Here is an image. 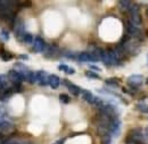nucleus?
Segmentation results:
<instances>
[{
	"mask_svg": "<svg viewBox=\"0 0 148 144\" xmlns=\"http://www.w3.org/2000/svg\"><path fill=\"white\" fill-rule=\"evenodd\" d=\"M125 30H127V35L131 36V37H134V39H139V40H140L141 36H143L141 30L138 29L137 26L132 25L129 20H128L127 24H125Z\"/></svg>",
	"mask_w": 148,
	"mask_h": 144,
	"instance_id": "obj_1",
	"label": "nucleus"
},
{
	"mask_svg": "<svg viewBox=\"0 0 148 144\" xmlns=\"http://www.w3.org/2000/svg\"><path fill=\"white\" fill-rule=\"evenodd\" d=\"M143 81H144V76L143 75H139V74L131 75L129 78L127 79V82H128V84L131 86V89H133L134 91L138 90V86L143 83Z\"/></svg>",
	"mask_w": 148,
	"mask_h": 144,
	"instance_id": "obj_2",
	"label": "nucleus"
},
{
	"mask_svg": "<svg viewBox=\"0 0 148 144\" xmlns=\"http://www.w3.org/2000/svg\"><path fill=\"white\" fill-rule=\"evenodd\" d=\"M8 79L10 82H13V84H16V83H22L23 81H26L25 79V76L22 75L21 73H18L15 69H10L8 72Z\"/></svg>",
	"mask_w": 148,
	"mask_h": 144,
	"instance_id": "obj_3",
	"label": "nucleus"
},
{
	"mask_svg": "<svg viewBox=\"0 0 148 144\" xmlns=\"http://www.w3.org/2000/svg\"><path fill=\"white\" fill-rule=\"evenodd\" d=\"M46 48H47V44H46L45 40L41 36H37L33 42V51L34 52H45Z\"/></svg>",
	"mask_w": 148,
	"mask_h": 144,
	"instance_id": "obj_4",
	"label": "nucleus"
},
{
	"mask_svg": "<svg viewBox=\"0 0 148 144\" xmlns=\"http://www.w3.org/2000/svg\"><path fill=\"white\" fill-rule=\"evenodd\" d=\"M25 33L26 32L24 31V23L22 20H15V23H14V34H15V36L18 40H22Z\"/></svg>",
	"mask_w": 148,
	"mask_h": 144,
	"instance_id": "obj_5",
	"label": "nucleus"
},
{
	"mask_svg": "<svg viewBox=\"0 0 148 144\" xmlns=\"http://www.w3.org/2000/svg\"><path fill=\"white\" fill-rule=\"evenodd\" d=\"M58 51H59V49H58L57 44H49V46H47V48L43 52V56L46 58H53L58 54Z\"/></svg>",
	"mask_w": 148,
	"mask_h": 144,
	"instance_id": "obj_6",
	"label": "nucleus"
},
{
	"mask_svg": "<svg viewBox=\"0 0 148 144\" xmlns=\"http://www.w3.org/2000/svg\"><path fill=\"white\" fill-rule=\"evenodd\" d=\"M37 75V82L39 83V85L41 86H46L48 84V78H49V75L43 71H39L36 73Z\"/></svg>",
	"mask_w": 148,
	"mask_h": 144,
	"instance_id": "obj_7",
	"label": "nucleus"
},
{
	"mask_svg": "<svg viewBox=\"0 0 148 144\" xmlns=\"http://www.w3.org/2000/svg\"><path fill=\"white\" fill-rule=\"evenodd\" d=\"M64 84L67 86L69 91L71 92V94H73L74 96H77V95H80V93L82 92L81 88H79L77 85H75V84H73V83H71V82L66 81V79L64 81Z\"/></svg>",
	"mask_w": 148,
	"mask_h": 144,
	"instance_id": "obj_8",
	"label": "nucleus"
},
{
	"mask_svg": "<svg viewBox=\"0 0 148 144\" xmlns=\"http://www.w3.org/2000/svg\"><path fill=\"white\" fill-rule=\"evenodd\" d=\"M48 84L50 85V88L51 89H58V86H59V84H60V81H59V77L57 76V75H54V74H51V75H49V78H48Z\"/></svg>",
	"mask_w": 148,
	"mask_h": 144,
	"instance_id": "obj_9",
	"label": "nucleus"
},
{
	"mask_svg": "<svg viewBox=\"0 0 148 144\" xmlns=\"http://www.w3.org/2000/svg\"><path fill=\"white\" fill-rule=\"evenodd\" d=\"M14 128V125L7 120H0V130L5 132V133H9L12 132Z\"/></svg>",
	"mask_w": 148,
	"mask_h": 144,
	"instance_id": "obj_10",
	"label": "nucleus"
},
{
	"mask_svg": "<svg viewBox=\"0 0 148 144\" xmlns=\"http://www.w3.org/2000/svg\"><path fill=\"white\" fill-rule=\"evenodd\" d=\"M82 99H83L84 101H87L88 103L93 105V103H95V99H96V96L93 95L91 92H89V91H82Z\"/></svg>",
	"mask_w": 148,
	"mask_h": 144,
	"instance_id": "obj_11",
	"label": "nucleus"
},
{
	"mask_svg": "<svg viewBox=\"0 0 148 144\" xmlns=\"http://www.w3.org/2000/svg\"><path fill=\"white\" fill-rule=\"evenodd\" d=\"M15 71H17L18 73H21L22 75H24V76H26L29 72H30V69H29V67L27 66H25L24 64H22V62H17V64H15ZM26 79V78H25Z\"/></svg>",
	"mask_w": 148,
	"mask_h": 144,
	"instance_id": "obj_12",
	"label": "nucleus"
},
{
	"mask_svg": "<svg viewBox=\"0 0 148 144\" xmlns=\"http://www.w3.org/2000/svg\"><path fill=\"white\" fill-rule=\"evenodd\" d=\"M79 61L81 62H89V61H92L91 59V56L88 51H84V52H81V54H77V58H76Z\"/></svg>",
	"mask_w": 148,
	"mask_h": 144,
	"instance_id": "obj_13",
	"label": "nucleus"
},
{
	"mask_svg": "<svg viewBox=\"0 0 148 144\" xmlns=\"http://www.w3.org/2000/svg\"><path fill=\"white\" fill-rule=\"evenodd\" d=\"M0 56H1V59L3 60V61H9V60H12L13 58H14V54H10V52H8V51H6L5 49L2 50H0Z\"/></svg>",
	"mask_w": 148,
	"mask_h": 144,
	"instance_id": "obj_14",
	"label": "nucleus"
},
{
	"mask_svg": "<svg viewBox=\"0 0 148 144\" xmlns=\"http://www.w3.org/2000/svg\"><path fill=\"white\" fill-rule=\"evenodd\" d=\"M25 78H26V81H27L29 83H31V84H33V83L37 82V75H36V73L32 72V71L29 72V74L25 76Z\"/></svg>",
	"mask_w": 148,
	"mask_h": 144,
	"instance_id": "obj_15",
	"label": "nucleus"
},
{
	"mask_svg": "<svg viewBox=\"0 0 148 144\" xmlns=\"http://www.w3.org/2000/svg\"><path fill=\"white\" fill-rule=\"evenodd\" d=\"M105 84L111 85V86H113V88H117V86H119V84H120V79H119V78H115V77H113V78H108V79H106V81H105Z\"/></svg>",
	"mask_w": 148,
	"mask_h": 144,
	"instance_id": "obj_16",
	"label": "nucleus"
},
{
	"mask_svg": "<svg viewBox=\"0 0 148 144\" xmlns=\"http://www.w3.org/2000/svg\"><path fill=\"white\" fill-rule=\"evenodd\" d=\"M22 41L24 43H26V44H31V43L34 42V37H33V35L31 33H25L24 36H23V39H22Z\"/></svg>",
	"mask_w": 148,
	"mask_h": 144,
	"instance_id": "obj_17",
	"label": "nucleus"
},
{
	"mask_svg": "<svg viewBox=\"0 0 148 144\" xmlns=\"http://www.w3.org/2000/svg\"><path fill=\"white\" fill-rule=\"evenodd\" d=\"M119 5H120L121 9L129 12L131 6H132V2H131V1H128V0H127V1H119Z\"/></svg>",
	"mask_w": 148,
	"mask_h": 144,
	"instance_id": "obj_18",
	"label": "nucleus"
},
{
	"mask_svg": "<svg viewBox=\"0 0 148 144\" xmlns=\"http://www.w3.org/2000/svg\"><path fill=\"white\" fill-rule=\"evenodd\" d=\"M0 40L3 41V42H6V41L9 40V33H8V31H6V30H1L0 31Z\"/></svg>",
	"mask_w": 148,
	"mask_h": 144,
	"instance_id": "obj_19",
	"label": "nucleus"
},
{
	"mask_svg": "<svg viewBox=\"0 0 148 144\" xmlns=\"http://www.w3.org/2000/svg\"><path fill=\"white\" fill-rule=\"evenodd\" d=\"M84 74H86V76L89 77V78H93V79H99V78H100V76H99L97 73L92 72V71H87Z\"/></svg>",
	"mask_w": 148,
	"mask_h": 144,
	"instance_id": "obj_20",
	"label": "nucleus"
},
{
	"mask_svg": "<svg viewBox=\"0 0 148 144\" xmlns=\"http://www.w3.org/2000/svg\"><path fill=\"white\" fill-rule=\"evenodd\" d=\"M12 90L14 93H19L23 91V86H22V83H16V84H13L12 85Z\"/></svg>",
	"mask_w": 148,
	"mask_h": 144,
	"instance_id": "obj_21",
	"label": "nucleus"
},
{
	"mask_svg": "<svg viewBox=\"0 0 148 144\" xmlns=\"http://www.w3.org/2000/svg\"><path fill=\"white\" fill-rule=\"evenodd\" d=\"M112 143V137L110 134L101 136V144H111Z\"/></svg>",
	"mask_w": 148,
	"mask_h": 144,
	"instance_id": "obj_22",
	"label": "nucleus"
},
{
	"mask_svg": "<svg viewBox=\"0 0 148 144\" xmlns=\"http://www.w3.org/2000/svg\"><path fill=\"white\" fill-rule=\"evenodd\" d=\"M59 100H60V102H62V103L67 105V103L70 102V96H69V95H66V94H59Z\"/></svg>",
	"mask_w": 148,
	"mask_h": 144,
	"instance_id": "obj_23",
	"label": "nucleus"
},
{
	"mask_svg": "<svg viewBox=\"0 0 148 144\" xmlns=\"http://www.w3.org/2000/svg\"><path fill=\"white\" fill-rule=\"evenodd\" d=\"M137 109L138 110H140L141 112H146V113H148V106L147 105H143V103H138L137 105Z\"/></svg>",
	"mask_w": 148,
	"mask_h": 144,
	"instance_id": "obj_24",
	"label": "nucleus"
},
{
	"mask_svg": "<svg viewBox=\"0 0 148 144\" xmlns=\"http://www.w3.org/2000/svg\"><path fill=\"white\" fill-rule=\"evenodd\" d=\"M63 54H64L66 58H69V59H73V60L77 58V54H75L73 51H65Z\"/></svg>",
	"mask_w": 148,
	"mask_h": 144,
	"instance_id": "obj_25",
	"label": "nucleus"
},
{
	"mask_svg": "<svg viewBox=\"0 0 148 144\" xmlns=\"http://www.w3.org/2000/svg\"><path fill=\"white\" fill-rule=\"evenodd\" d=\"M69 68H70V67H69L67 65H64V64H62V65H59V66H58V69H59V71H62V72H64V73L67 72V71H69Z\"/></svg>",
	"mask_w": 148,
	"mask_h": 144,
	"instance_id": "obj_26",
	"label": "nucleus"
},
{
	"mask_svg": "<svg viewBox=\"0 0 148 144\" xmlns=\"http://www.w3.org/2000/svg\"><path fill=\"white\" fill-rule=\"evenodd\" d=\"M90 68L92 69V72H99V71H100V68H99V67H97V66H95V65H91V66H90Z\"/></svg>",
	"mask_w": 148,
	"mask_h": 144,
	"instance_id": "obj_27",
	"label": "nucleus"
},
{
	"mask_svg": "<svg viewBox=\"0 0 148 144\" xmlns=\"http://www.w3.org/2000/svg\"><path fill=\"white\" fill-rule=\"evenodd\" d=\"M18 58L19 59H25V60H27V59H29V56H27V54H19Z\"/></svg>",
	"mask_w": 148,
	"mask_h": 144,
	"instance_id": "obj_28",
	"label": "nucleus"
},
{
	"mask_svg": "<svg viewBox=\"0 0 148 144\" xmlns=\"http://www.w3.org/2000/svg\"><path fill=\"white\" fill-rule=\"evenodd\" d=\"M74 73H75V71H74L72 67H70V68H69V71L66 72V74H69V75H72V74H74Z\"/></svg>",
	"mask_w": 148,
	"mask_h": 144,
	"instance_id": "obj_29",
	"label": "nucleus"
},
{
	"mask_svg": "<svg viewBox=\"0 0 148 144\" xmlns=\"http://www.w3.org/2000/svg\"><path fill=\"white\" fill-rule=\"evenodd\" d=\"M64 142H65V139H60V140H58V141L55 142L54 144H64Z\"/></svg>",
	"mask_w": 148,
	"mask_h": 144,
	"instance_id": "obj_30",
	"label": "nucleus"
},
{
	"mask_svg": "<svg viewBox=\"0 0 148 144\" xmlns=\"http://www.w3.org/2000/svg\"><path fill=\"white\" fill-rule=\"evenodd\" d=\"M145 14H146V16H147V17H148V8H147V9H146V12H145Z\"/></svg>",
	"mask_w": 148,
	"mask_h": 144,
	"instance_id": "obj_31",
	"label": "nucleus"
},
{
	"mask_svg": "<svg viewBox=\"0 0 148 144\" xmlns=\"http://www.w3.org/2000/svg\"><path fill=\"white\" fill-rule=\"evenodd\" d=\"M145 132H146V135H147V136H148V127H147V128H146V130H145Z\"/></svg>",
	"mask_w": 148,
	"mask_h": 144,
	"instance_id": "obj_32",
	"label": "nucleus"
},
{
	"mask_svg": "<svg viewBox=\"0 0 148 144\" xmlns=\"http://www.w3.org/2000/svg\"><path fill=\"white\" fill-rule=\"evenodd\" d=\"M146 83H147V84H148V79H147V81H146Z\"/></svg>",
	"mask_w": 148,
	"mask_h": 144,
	"instance_id": "obj_33",
	"label": "nucleus"
}]
</instances>
